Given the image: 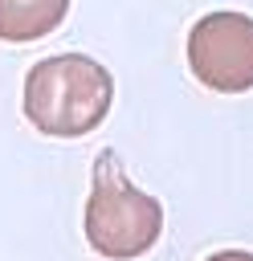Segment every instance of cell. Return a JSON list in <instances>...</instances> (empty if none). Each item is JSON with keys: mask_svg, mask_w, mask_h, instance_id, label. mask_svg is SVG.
Returning <instances> with one entry per match:
<instances>
[{"mask_svg": "<svg viewBox=\"0 0 253 261\" xmlns=\"http://www.w3.org/2000/svg\"><path fill=\"white\" fill-rule=\"evenodd\" d=\"M204 261H253V253L249 249H220V253H212Z\"/></svg>", "mask_w": 253, "mask_h": 261, "instance_id": "5", "label": "cell"}, {"mask_svg": "<svg viewBox=\"0 0 253 261\" xmlns=\"http://www.w3.org/2000/svg\"><path fill=\"white\" fill-rule=\"evenodd\" d=\"M188 65L216 94L253 90V16L224 8L200 16L188 33Z\"/></svg>", "mask_w": 253, "mask_h": 261, "instance_id": "3", "label": "cell"}, {"mask_svg": "<svg viewBox=\"0 0 253 261\" xmlns=\"http://www.w3.org/2000/svg\"><path fill=\"white\" fill-rule=\"evenodd\" d=\"M69 12V0H0V41L24 45L49 37Z\"/></svg>", "mask_w": 253, "mask_h": 261, "instance_id": "4", "label": "cell"}, {"mask_svg": "<svg viewBox=\"0 0 253 261\" xmlns=\"http://www.w3.org/2000/svg\"><path fill=\"white\" fill-rule=\"evenodd\" d=\"M114 98V82L106 65L86 53H57L29 69L24 77V118L53 139L90 135Z\"/></svg>", "mask_w": 253, "mask_h": 261, "instance_id": "1", "label": "cell"}, {"mask_svg": "<svg viewBox=\"0 0 253 261\" xmlns=\"http://www.w3.org/2000/svg\"><path fill=\"white\" fill-rule=\"evenodd\" d=\"M163 232V208L155 196L135 188L114 151L94 159V188L86 200V241L110 261L143 257Z\"/></svg>", "mask_w": 253, "mask_h": 261, "instance_id": "2", "label": "cell"}]
</instances>
